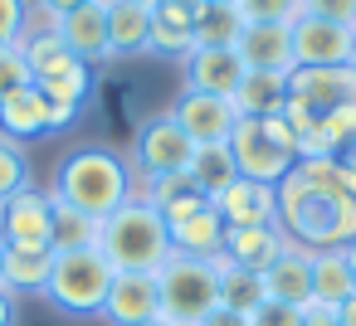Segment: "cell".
I'll list each match as a JSON object with an SVG mask.
<instances>
[{
	"label": "cell",
	"instance_id": "47",
	"mask_svg": "<svg viewBox=\"0 0 356 326\" xmlns=\"http://www.w3.org/2000/svg\"><path fill=\"white\" fill-rule=\"evenodd\" d=\"M351 69H356V35H351Z\"/></svg>",
	"mask_w": 356,
	"mask_h": 326
},
{
	"label": "cell",
	"instance_id": "40",
	"mask_svg": "<svg viewBox=\"0 0 356 326\" xmlns=\"http://www.w3.org/2000/svg\"><path fill=\"white\" fill-rule=\"evenodd\" d=\"M30 6H40V10H49V15H69V10L88 6V0H30Z\"/></svg>",
	"mask_w": 356,
	"mask_h": 326
},
{
	"label": "cell",
	"instance_id": "29",
	"mask_svg": "<svg viewBox=\"0 0 356 326\" xmlns=\"http://www.w3.org/2000/svg\"><path fill=\"white\" fill-rule=\"evenodd\" d=\"M98 234H103V219L54 200V253H64V248H98Z\"/></svg>",
	"mask_w": 356,
	"mask_h": 326
},
{
	"label": "cell",
	"instance_id": "32",
	"mask_svg": "<svg viewBox=\"0 0 356 326\" xmlns=\"http://www.w3.org/2000/svg\"><path fill=\"white\" fill-rule=\"evenodd\" d=\"M249 25H293L302 15V0H234Z\"/></svg>",
	"mask_w": 356,
	"mask_h": 326
},
{
	"label": "cell",
	"instance_id": "36",
	"mask_svg": "<svg viewBox=\"0 0 356 326\" xmlns=\"http://www.w3.org/2000/svg\"><path fill=\"white\" fill-rule=\"evenodd\" d=\"M30 20V0H0V44H20Z\"/></svg>",
	"mask_w": 356,
	"mask_h": 326
},
{
	"label": "cell",
	"instance_id": "18",
	"mask_svg": "<svg viewBox=\"0 0 356 326\" xmlns=\"http://www.w3.org/2000/svg\"><path fill=\"white\" fill-rule=\"evenodd\" d=\"M103 10H108V54L113 59L147 54V44H152V6L147 0H103Z\"/></svg>",
	"mask_w": 356,
	"mask_h": 326
},
{
	"label": "cell",
	"instance_id": "43",
	"mask_svg": "<svg viewBox=\"0 0 356 326\" xmlns=\"http://www.w3.org/2000/svg\"><path fill=\"white\" fill-rule=\"evenodd\" d=\"M0 326H15V297L0 287Z\"/></svg>",
	"mask_w": 356,
	"mask_h": 326
},
{
	"label": "cell",
	"instance_id": "33",
	"mask_svg": "<svg viewBox=\"0 0 356 326\" xmlns=\"http://www.w3.org/2000/svg\"><path fill=\"white\" fill-rule=\"evenodd\" d=\"M30 83L35 78H30V64H25L20 44H0V103L10 93H20V88H30Z\"/></svg>",
	"mask_w": 356,
	"mask_h": 326
},
{
	"label": "cell",
	"instance_id": "7",
	"mask_svg": "<svg viewBox=\"0 0 356 326\" xmlns=\"http://www.w3.org/2000/svg\"><path fill=\"white\" fill-rule=\"evenodd\" d=\"M191 156H195V141L181 132V122L171 117V108L156 112V117H147V122L137 127V137H132V171H137L142 180H152V175H176V171L191 166Z\"/></svg>",
	"mask_w": 356,
	"mask_h": 326
},
{
	"label": "cell",
	"instance_id": "35",
	"mask_svg": "<svg viewBox=\"0 0 356 326\" xmlns=\"http://www.w3.org/2000/svg\"><path fill=\"white\" fill-rule=\"evenodd\" d=\"M322 122H327V137L337 141V151L356 146V98H351V103H341V108H332Z\"/></svg>",
	"mask_w": 356,
	"mask_h": 326
},
{
	"label": "cell",
	"instance_id": "50",
	"mask_svg": "<svg viewBox=\"0 0 356 326\" xmlns=\"http://www.w3.org/2000/svg\"><path fill=\"white\" fill-rule=\"evenodd\" d=\"M147 6H156V0H147Z\"/></svg>",
	"mask_w": 356,
	"mask_h": 326
},
{
	"label": "cell",
	"instance_id": "13",
	"mask_svg": "<svg viewBox=\"0 0 356 326\" xmlns=\"http://www.w3.org/2000/svg\"><path fill=\"white\" fill-rule=\"evenodd\" d=\"M225 219V229H249V224H278V190L264 185V180H229L215 200H210Z\"/></svg>",
	"mask_w": 356,
	"mask_h": 326
},
{
	"label": "cell",
	"instance_id": "24",
	"mask_svg": "<svg viewBox=\"0 0 356 326\" xmlns=\"http://www.w3.org/2000/svg\"><path fill=\"white\" fill-rule=\"evenodd\" d=\"M356 292L346 248H312V302L317 307H341Z\"/></svg>",
	"mask_w": 356,
	"mask_h": 326
},
{
	"label": "cell",
	"instance_id": "3",
	"mask_svg": "<svg viewBox=\"0 0 356 326\" xmlns=\"http://www.w3.org/2000/svg\"><path fill=\"white\" fill-rule=\"evenodd\" d=\"M98 253L113 263V273H156L171 258V229L142 195H132L122 209L103 219Z\"/></svg>",
	"mask_w": 356,
	"mask_h": 326
},
{
	"label": "cell",
	"instance_id": "38",
	"mask_svg": "<svg viewBox=\"0 0 356 326\" xmlns=\"http://www.w3.org/2000/svg\"><path fill=\"white\" fill-rule=\"evenodd\" d=\"M210 6V0H156V15H171V20H181V25H195L200 20V10Z\"/></svg>",
	"mask_w": 356,
	"mask_h": 326
},
{
	"label": "cell",
	"instance_id": "12",
	"mask_svg": "<svg viewBox=\"0 0 356 326\" xmlns=\"http://www.w3.org/2000/svg\"><path fill=\"white\" fill-rule=\"evenodd\" d=\"M98 316L113 326H142V321L161 316L156 273H113V287H108V302Z\"/></svg>",
	"mask_w": 356,
	"mask_h": 326
},
{
	"label": "cell",
	"instance_id": "44",
	"mask_svg": "<svg viewBox=\"0 0 356 326\" xmlns=\"http://www.w3.org/2000/svg\"><path fill=\"white\" fill-rule=\"evenodd\" d=\"M341 166H346V175L356 180V146H346V151H341Z\"/></svg>",
	"mask_w": 356,
	"mask_h": 326
},
{
	"label": "cell",
	"instance_id": "6",
	"mask_svg": "<svg viewBox=\"0 0 356 326\" xmlns=\"http://www.w3.org/2000/svg\"><path fill=\"white\" fill-rule=\"evenodd\" d=\"M229 156H234L239 175L264 180V185H278L298 166L293 132H288L283 112L278 117H239L234 132H229Z\"/></svg>",
	"mask_w": 356,
	"mask_h": 326
},
{
	"label": "cell",
	"instance_id": "28",
	"mask_svg": "<svg viewBox=\"0 0 356 326\" xmlns=\"http://www.w3.org/2000/svg\"><path fill=\"white\" fill-rule=\"evenodd\" d=\"M244 15H239V6H210L200 10V20H195V49H234L239 44V35H244Z\"/></svg>",
	"mask_w": 356,
	"mask_h": 326
},
{
	"label": "cell",
	"instance_id": "10",
	"mask_svg": "<svg viewBox=\"0 0 356 326\" xmlns=\"http://www.w3.org/2000/svg\"><path fill=\"white\" fill-rule=\"evenodd\" d=\"M351 98H356V69L351 64H341V69H293L288 74V103H298L312 117H327L332 108H341Z\"/></svg>",
	"mask_w": 356,
	"mask_h": 326
},
{
	"label": "cell",
	"instance_id": "20",
	"mask_svg": "<svg viewBox=\"0 0 356 326\" xmlns=\"http://www.w3.org/2000/svg\"><path fill=\"white\" fill-rule=\"evenodd\" d=\"M161 219H166V229L171 224H181V219H191L195 209H205L210 200L195 190V180L186 175V171H176V175H152V180H142V190H137Z\"/></svg>",
	"mask_w": 356,
	"mask_h": 326
},
{
	"label": "cell",
	"instance_id": "21",
	"mask_svg": "<svg viewBox=\"0 0 356 326\" xmlns=\"http://www.w3.org/2000/svg\"><path fill=\"white\" fill-rule=\"evenodd\" d=\"M0 137L6 141H35V137H49V98L30 83L20 93H10L0 103Z\"/></svg>",
	"mask_w": 356,
	"mask_h": 326
},
{
	"label": "cell",
	"instance_id": "1",
	"mask_svg": "<svg viewBox=\"0 0 356 326\" xmlns=\"http://www.w3.org/2000/svg\"><path fill=\"white\" fill-rule=\"evenodd\" d=\"M278 229L302 248H346L356 239V180L341 156L298 161L278 185Z\"/></svg>",
	"mask_w": 356,
	"mask_h": 326
},
{
	"label": "cell",
	"instance_id": "34",
	"mask_svg": "<svg viewBox=\"0 0 356 326\" xmlns=\"http://www.w3.org/2000/svg\"><path fill=\"white\" fill-rule=\"evenodd\" d=\"M302 15H317L327 25L356 30V0H302Z\"/></svg>",
	"mask_w": 356,
	"mask_h": 326
},
{
	"label": "cell",
	"instance_id": "8",
	"mask_svg": "<svg viewBox=\"0 0 356 326\" xmlns=\"http://www.w3.org/2000/svg\"><path fill=\"white\" fill-rule=\"evenodd\" d=\"M0 239H6V248H54V200H49V190L25 185L0 205Z\"/></svg>",
	"mask_w": 356,
	"mask_h": 326
},
{
	"label": "cell",
	"instance_id": "37",
	"mask_svg": "<svg viewBox=\"0 0 356 326\" xmlns=\"http://www.w3.org/2000/svg\"><path fill=\"white\" fill-rule=\"evenodd\" d=\"M244 321L249 326H302V311L298 307H283V302H259Z\"/></svg>",
	"mask_w": 356,
	"mask_h": 326
},
{
	"label": "cell",
	"instance_id": "14",
	"mask_svg": "<svg viewBox=\"0 0 356 326\" xmlns=\"http://www.w3.org/2000/svg\"><path fill=\"white\" fill-rule=\"evenodd\" d=\"M264 292L268 302H283V307H312V248L302 243H283V253L264 268Z\"/></svg>",
	"mask_w": 356,
	"mask_h": 326
},
{
	"label": "cell",
	"instance_id": "4",
	"mask_svg": "<svg viewBox=\"0 0 356 326\" xmlns=\"http://www.w3.org/2000/svg\"><path fill=\"white\" fill-rule=\"evenodd\" d=\"M156 292H161V316L171 326H200L220 307V258L171 253L156 268Z\"/></svg>",
	"mask_w": 356,
	"mask_h": 326
},
{
	"label": "cell",
	"instance_id": "26",
	"mask_svg": "<svg viewBox=\"0 0 356 326\" xmlns=\"http://www.w3.org/2000/svg\"><path fill=\"white\" fill-rule=\"evenodd\" d=\"M186 175L195 180V190H200L205 200H215L229 180H239V166H234V156H229V141H225V146H195Z\"/></svg>",
	"mask_w": 356,
	"mask_h": 326
},
{
	"label": "cell",
	"instance_id": "5",
	"mask_svg": "<svg viewBox=\"0 0 356 326\" xmlns=\"http://www.w3.org/2000/svg\"><path fill=\"white\" fill-rule=\"evenodd\" d=\"M108 287H113V263L98 248H64L54 253V268L40 297H49L69 316H98L108 302Z\"/></svg>",
	"mask_w": 356,
	"mask_h": 326
},
{
	"label": "cell",
	"instance_id": "30",
	"mask_svg": "<svg viewBox=\"0 0 356 326\" xmlns=\"http://www.w3.org/2000/svg\"><path fill=\"white\" fill-rule=\"evenodd\" d=\"M195 49V25H181L171 15H156L152 10V44L147 54H161V59H186Z\"/></svg>",
	"mask_w": 356,
	"mask_h": 326
},
{
	"label": "cell",
	"instance_id": "42",
	"mask_svg": "<svg viewBox=\"0 0 356 326\" xmlns=\"http://www.w3.org/2000/svg\"><path fill=\"white\" fill-rule=\"evenodd\" d=\"M332 311H337V326H356V292H351L341 307H332Z\"/></svg>",
	"mask_w": 356,
	"mask_h": 326
},
{
	"label": "cell",
	"instance_id": "22",
	"mask_svg": "<svg viewBox=\"0 0 356 326\" xmlns=\"http://www.w3.org/2000/svg\"><path fill=\"white\" fill-rule=\"evenodd\" d=\"M229 103L239 117H278L288 108V74H244Z\"/></svg>",
	"mask_w": 356,
	"mask_h": 326
},
{
	"label": "cell",
	"instance_id": "17",
	"mask_svg": "<svg viewBox=\"0 0 356 326\" xmlns=\"http://www.w3.org/2000/svg\"><path fill=\"white\" fill-rule=\"evenodd\" d=\"M54 30H59V40L74 49V59H83L88 69L113 59V54H108V10H103V0H88V6L59 15Z\"/></svg>",
	"mask_w": 356,
	"mask_h": 326
},
{
	"label": "cell",
	"instance_id": "9",
	"mask_svg": "<svg viewBox=\"0 0 356 326\" xmlns=\"http://www.w3.org/2000/svg\"><path fill=\"white\" fill-rule=\"evenodd\" d=\"M171 117L181 122V132H186L195 146H225V141H229V132H234V122H239V112H234V103H229V98L191 93V88H181V93H176Z\"/></svg>",
	"mask_w": 356,
	"mask_h": 326
},
{
	"label": "cell",
	"instance_id": "39",
	"mask_svg": "<svg viewBox=\"0 0 356 326\" xmlns=\"http://www.w3.org/2000/svg\"><path fill=\"white\" fill-rule=\"evenodd\" d=\"M302 326H337V311L312 302V307H302Z\"/></svg>",
	"mask_w": 356,
	"mask_h": 326
},
{
	"label": "cell",
	"instance_id": "23",
	"mask_svg": "<svg viewBox=\"0 0 356 326\" xmlns=\"http://www.w3.org/2000/svg\"><path fill=\"white\" fill-rule=\"evenodd\" d=\"M220 243H225V219L215 205L195 209L191 219L171 224V253H191V258H220Z\"/></svg>",
	"mask_w": 356,
	"mask_h": 326
},
{
	"label": "cell",
	"instance_id": "19",
	"mask_svg": "<svg viewBox=\"0 0 356 326\" xmlns=\"http://www.w3.org/2000/svg\"><path fill=\"white\" fill-rule=\"evenodd\" d=\"M288 234L278 224H249V229H225V243H220V258L234 263V268H249V273H264L278 253H283Z\"/></svg>",
	"mask_w": 356,
	"mask_h": 326
},
{
	"label": "cell",
	"instance_id": "46",
	"mask_svg": "<svg viewBox=\"0 0 356 326\" xmlns=\"http://www.w3.org/2000/svg\"><path fill=\"white\" fill-rule=\"evenodd\" d=\"M142 326H171V321H166V316H152V321H142Z\"/></svg>",
	"mask_w": 356,
	"mask_h": 326
},
{
	"label": "cell",
	"instance_id": "2",
	"mask_svg": "<svg viewBox=\"0 0 356 326\" xmlns=\"http://www.w3.org/2000/svg\"><path fill=\"white\" fill-rule=\"evenodd\" d=\"M54 200L93 214V219H108L113 209H122L132 195H137V180H132V166L108 151V146H79L69 151L59 166H54Z\"/></svg>",
	"mask_w": 356,
	"mask_h": 326
},
{
	"label": "cell",
	"instance_id": "48",
	"mask_svg": "<svg viewBox=\"0 0 356 326\" xmlns=\"http://www.w3.org/2000/svg\"><path fill=\"white\" fill-rule=\"evenodd\" d=\"M0 263H6V239H0Z\"/></svg>",
	"mask_w": 356,
	"mask_h": 326
},
{
	"label": "cell",
	"instance_id": "41",
	"mask_svg": "<svg viewBox=\"0 0 356 326\" xmlns=\"http://www.w3.org/2000/svg\"><path fill=\"white\" fill-rule=\"evenodd\" d=\"M200 326H249V321H244V316H234V311H225V307H215Z\"/></svg>",
	"mask_w": 356,
	"mask_h": 326
},
{
	"label": "cell",
	"instance_id": "27",
	"mask_svg": "<svg viewBox=\"0 0 356 326\" xmlns=\"http://www.w3.org/2000/svg\"><path fill=\"white\" fill-rule=\"evenodd\" d=\"M259 302H268L264 273H249V268H234V263L220 258V307L234 311V316H249Z\"/></svg>",
	"mask_w": 356,
	"mask_h": 326
},
{
	"label": "cell",
	"instance_id": "31",
	"mask_svg": "<svg viewBox=\"0 0 356 326\" xmlns=\"http://www.w3.org/2000/svg\"><path fill=\"white\" fill-rule=\"evenodd\" d=\"M25 185H35V180H30V156H25V146L0 137V205H6L15 190H25Z\"/></svg>",
	"mask_w": 356,
	"mask_h": 326
},
{
	"label": "cell",
	"instance_id": "49",
	"mask_svg": "<svg viewBox=\"0 0 356 326\" xmlns=\"http://www.w3.org/2000/svg\"><path fill=\"white\" fill-rule=\"evenodd\" d=\"M215 6H234V0H215Z\"/></svg>",
	"mask_w": 356,
	"mask_h": 326
},
{
	"label": "cell",
	"instance_id": "25",
	"mask_svg": "<svg viewBox=\"0 0 356 326\" xmlns=\"http://www.w3.org/2000/svg\"><path fill=\"white\" fill-rule=\"evenodd\" d=\"M54 268V248H6V263H0V287L10 297L15 292H44Z\"/></svg>",
	"mask_w": 356,
	"mask_h": 326
},
{
	"label": "cell",
	"instance_id": "15",
	"mask_svg": "<svg viewBox=\"0 0 356 326\" xmlns=\"http://www.w3.org/2000/svg\"><path fill=\"white\" fill-rule=\"evenodd\" d=\"M234 54L249 74H293V25H244Z\"/></svg>",
	"mask_w": 356,
	"mask_h": 326
},
{
	"label": "cell",
	"instance_id": "11",
	"mask_svg": "<svg viewBox=\"0 0 356 326\" xmlns=\"http://www.w3.org/2000/svg\"><path fill=\"white\" fill-rule=\"evenodd\" d=\"M351 35L341 25H327L317 15H298L293 20V59L298 69H341L351 64Z\"/></svg>",
	"mask_w": 356,
	"mask_h": 326
},
{
	"label": "cell",
	"instance_id": "45",
	"mask_svg": "<svg viewBox=\"0 0 356 326\" xmlns=\"http://www.w3.org/2000/svg\"><path fill=\"white\" fill-rule=\"evenodd\" d=\"M346 263H351V277H356V239L346 243Z\"/></svg>",
	"mask_w": 356,
	"mask_h": 326
},
{
	"label": "cell",
	"instance_id": "16",
	"mask_svg": "<svg viewBox=\"0 0 356 326\" xmlns=\"http://www.w3.org/2000/svg\"><path fill=\"white\" fill-rule=\"evenodd\" d=\"M244 74H249V69L239 64L234 49H191V54L181 59V88H191V93L234 98V88H239Z\"/></svg>",
	"mask_w": 356,
	"mask_h": 326
}]
</instances>
